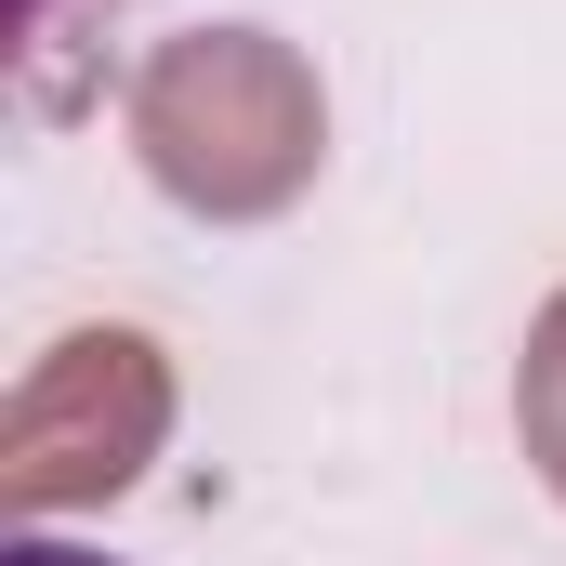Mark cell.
Returning a JSON list of instances; mask_svg holds the SVG:
<instances>
[{"label":"cell","instance_id":"cell-1","mask_svg":"<svg viewBox=\"0 0 566 566\" xmlns=\"http://www.w3.org/2000/svg\"><path fill=\"white\" fill-rule=\"evenodd\" d=\"M133 133H145L171 198H198V211H277L316 171V93L290 80V53L264 27H211V40H171L145 66Z\"/></svg>","mask_w":566,"mask_h":566},{"label":"cell","instance_id":"cell-3","mask_svg":"<svg viewBox=\"0 0 566 566\" xmlns=\"http://www.w3.org/2000/svg\"><path fill=\"white\" fill-rule=\"evenodd\" d=\"M0 566H106V554H80V541H13Z\"/></svg>","mask_w":566,"mask_h":566},{"label":"cell","instance_id":"cell-2","mask_svg":"<svg viewBox=\"0 0 566 566\" xmlns=\"http://www.w3.org/2000/svg\"><path fill=\"white\" fill-rule=\"evenodd\" d=\"M527 434H541V474L566 488V303L541 329V356H527Z\"/></svg>","mask_w":566,"mask_h":566}]
</instances>
